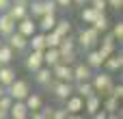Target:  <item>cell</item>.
I'll return each instance as SVG.
<instances>
[{"mask_svg": "<svg viewBox=\"0 0 123 119\" xmlns=\"http://www.w3.org/2000/svg\"><path fill=\"white\" fill-rule=\"evenodd\" d=\"M97 43H99V33L93 26H86L76 35V46H80L84 52L91 50V48H97Z\"/></svg>", "mask_w": 123, "mask_h": 119, "instance_id": "cell-1", "label": "cell"}, {"mask_svg": "<svg viewBox=\"0 0 123 119\" xmlns=\"http://www.w3.org/2000/svg\"><path fill=\"white\" fill-rule=\"evenodd\" d=\"M91 85H93V91L99 95V98H106V95H110V89H112V76L106 72V74H93L91 76Z\"/></svg>", "mask_w": 123, "mask_h": 119, "instance_id": "cell-2", "label": "cell"}, {"mask_svg": "<svg viewBox=\"0 0 123 119\" xmlns=\"http://www.w3.org/2000/svg\"><path fill=\"white\" fill-rule=\"evenodd\" d=\"M45 89H50V91L54 93V98H56V100L65 102V100L74 93V82H65V80H56V78H52V80L48 82V87H45Z\"/></svg>", "mask_w": 123, "mask_h": 119, "instance_id": "cell-3", "label": "cell"}, {"mask_svg": "<svg viewBox=\"0 0 123 119\" xmlns=\"http://www.w3.org/2000/svg\"><path fill=\"white\" fill-rule=\"evenodd\" d=\"M4 91H6L13 100H24V98L30 93V82H28V80H22V78H15Z\"/></svg>", "mask_w": 123, "mask_h": 119, "instance_id": "cell-4", "label": "cell"}, {"mask_svg": "<svg viewBox=\"0 0 123 119\" xmlns=\"http://www.w3.org/2000/svg\"><path fill=\"white\" fill-rule=\"evenodd\" d=\"M52 78L56 80H65V82H74V67L58 61L56 65H52Z\"/></svg>", "mask_w": 123, "mask_h": 119, "instance_id": "cell-5", "label": "cell"}, {"mask_svg": "<svg viewBox=\"0 0 123 119\" xmlns=\"http://www.w3.org/2000/svg\"><path fill=\"white\" fill-rule=\"evenodd\" d=\"M43 65V50H30L28 54H26V59H24V67H26V72H37L39 67Z\"/></svg>", "mask_w": 123, "mask_h": 119, "instance_id": "cell-6", "label": "cell"}, {"mask_svg": "<svg viewBox=\"0 0 123 119\" xmlns=\"http://www.w3.org/2000/svg\"><path fill=\"white\" fill-rule=\"evenodd\" d=\"M4 41H6L15 52H26V50H28V37H24V35H22V33H17V30H13Z\"/></svg>", "mask_w": 123, "mask_h": 119, "instance_id": "cell-7", "label": "cell"}, {"mask_svg": "<svg viewBox=\"0 0 123 119\" xmlns=\"http://www.w3.org/2000/svg\"><path fill=\"white\" fill-rule=\"evenodd\" d=\"M15 24H17V22H15L6 11H2V13H0V37H2V41H4L13 30H15Z\"/></svg>", "mask_w": 123, "mask_h": 119, "instance_id": "cell-8", "label": "cell"}, {"mask_svg": "<svg viewBox=\"0 0 123 119\" xmlns=\"http://www.w3.org/2000/svg\"><path fill=\"white\" fill-rule=\"evenodd\" d=\"M15 30L22 33L24 37H30L32 33H37V24H35V20H32L30 15H26V17H22V20L15 24Z\"/></svg>", "mask_w": 123, "mask_h": 119, "instance_id": "cell-9", "label": "cell"}, {"mask_svg": "<svg viewBox=\"0 0 123 119\" xmlns=\"http://www.w3.org/2000/svg\"><path fill=\"white\" fill-rule=\"evenodd\" d=\"M28 115H30V111L26 108L24 100H13V104H11V108H9V117H13V119H26Z\"/></svg>", "mask_w": 123, "mask_h": 119, "instance_id": "cell-10", "label": "cell"}, {"mask_svg": "<svg viewBox=\"0 0 123 119\" xmlns=\"http://www.w3.org/2000/svg\"><path fill=\"white\" fill-rule=\"evenodd\" d=\"M71 67H74V82H76V80H91L93 69L86 65V61H84V63H74Z\"/></svg>", "mask_w": 123, "mask_h": 119, "instance_id": "cell-11", "label": "cell"}, {"mask_svg": "<svg viewBox=\"0 0 123 119\" xmlns=\"http://www.w3.org/2000/svg\"><path fill=\"white\" fill-rule=\"evenodd\" d=\"M32 78H35V82H37V85H41V87H48V82L52 80V67H48V65H41L37 72H32Z\"/></svg>", "mask_w": 123, "mask_h": 119, "instance_id": "cell-12", "label": "cell"}, {"mask_svg": "<svg viewBox=\"0 0 123 119\" xmlns=\"http://www.w3.org/2000/svg\"><path fill=\"white\" fill-rule=\"evenodd\" d=\"M104 67L108 69V74H115V72H121L123 67V54H110L108 59H104Z\"/></svg>", "mask_w": 123, "mask_h": 119, "instance_id": "cell-13", "label": "cell"}, {"mask_svg": "<svg viewBox=\"0 0 123 119\" xmlns=\"http://www.w3.org/2000/svg\"><path fill=\"white\" fill-rule=\"evenodd\" d=\"M65 108H67V113H80L84 108V98H80L78 93H71L65 100Z\"/></svg>", "mask_w": 123, "mask_h": 119, "instance_id": "cell-14", "label": "cell"}, {"mask_svg": "<svg viewBox=\"0 0 123 119\" xmlns=\"http://www.w3.org/2000/svg\"><path fill=\"white\" fill-rule=\"evenodd\" d=\"M15 76H17V74H15V67H13L11 63H9V65H0V85H2L4 89L15 80Z\"/></svg>", "mask_w": 123, "mask_h": 119, "instance_id": "cell-15", "label": "cell"}, {"mask_svg": "<svg viewBox=\"0 0 123 119\" xmlns=\"http://www.w3.org/2000/svg\"><path fill=\"white\" fill-rule=\"evenodd\" d=\"M56 13H43L41 17H39V24H37V30H41V33H48V30H52L54 28V24H56Z\"/></svg>", "mask_w": 123, "mask_h": 119, "instance_id": "cell-16", "label": "cell"}, {"mask_svg": "<svg viewBox=\"0 0 123 119\" xmlns=\"http://www.w3.org/2000/svg\"><path fill=\"white\" fill-rule=\"evenodd\" d=\"M86 65H89L91 69H99V67L104 65V56L99 54V50H97V48L86 50Z\"/></svg>", "mask_w": 123, "mask_h": 119, "instance_id": "cell-17", "label": "cell"}, {"mask_svg": "<svg viewBox=\"0 0 123 119\" xmlns=\"http://www.w3.org/2000/svg\"><path fill=\"white\" fill-rule=\"evenodd\" d=\"M99 43H102V46H99L97 50H99V54H102L104 59H108L110 54H115V43H117V41H115L112 35H106L104 41H99Z\"/></svg>", "mask_w": 123, "mask_h": 119, "instance_id": "cell-18", "label": "cell"}, {"mask_svg": "<svg viewBox=\"0 0 123 119\" xmlns=\"http://www.w3.org/2000/svg\"><path fill=\"white\" fill-rule=\"evenodd\" d=\"M28 48H30V50H45V35H43L41 30L32 33V35L28 37Z\"/></svg>", "mask_w": 123, "mask_h": 119, "instance_id": "cell-19", "label": "cell"}, {"mask_svg": "<svg viewBox=\"0 0 123 119\" xmlns=\"http://www.w3.org/2000/svg\"><path fill=\"white\" fill-rule=\"evenodd\" d=\"M13 59H15V50L6 41H2L0 43V65H9V63H13Z\"/></svg>", "mask_w": 123, "mask_h": 119, "instance_id": "cell-20", "label": "cell"}, {"mask_svg": "<svg viewBox=\"0 0 123 119\" xmlns=\"http://www.w3.org/2000/svg\"><path fill=\"white\" fill-rule=\"evenodd\" d=\"M58 61H61V52H58V48H45V50H43V65L52 67V65H56Z\"/></svg>", "mask_w": 123, "mask_h": 119, "instance_id": "cell-21", "label": "cell"}, {"mask_svg": "<svg viewBox=\"0 0 123 119\" xmlns=\"http://www.w3.org/2000/svg\"><path fill=\"white\" fill-rule=\"evenodd\" d=\"M97 108H102V98H99L97 93H93V95L84 98V108H82V111H86L89 115H93Z\"/></svg>", "mask_w": 123, "mask_h": 119, "instance_id": "cell-22", "label": "cell"}, {"mask_svg": "<svg viewBox=\"0 0 123 119\" xmlns=\"http://www.w3.org/2000/svg\"><path fill=\"white\" fill-rule=\"evenodd\" d=\"M91 26L102 35V33H106V30L110 28V20H108V17H106V13L102 11V13H97V17L93 20V24H91Z\"/></svg>", "mask_w": 123, "mask_h": 119, "instance_id": "cell-23", "label": "cell"}, {"mask_svg": "<svg viewBox=\"0 0 123 119\" xmlns=\"http://www.w3.org/2000/svg\"><path fill=\"white\" fill-rule=\"evenodd\" d=\"M43 13H45V11H43V2H41V0H28V15H30L32 20H39Z\"/></svg>", "mask_w": 123, "mask_h": 119, "instance_id": "cell-24", "label": "cell"}, {"mask_svg": "<svg viewBox=\"0 0 123 119\" xmlns=\"http://www.w3.org/2000/svg\"><path fill=\"white\" fill-rule=\"evenodd\" d=\"M102 108H104L106 113L115 115V113L119 111V100H117V98H112V95H106V98H104V102H102Z\"/></svg>", "mask_w": 123, "mask_h": 119, "instance_id": "cell-25", "label": "cell"}, {"mask_svg": "<svg viewBox=\"0 0 123 119\" xmlns=\"http://www.w3.org/2000/svg\"><path fill=\"white\" fill-rule=\"evenodd\" d=\"M54 33H58L61 37H65V35H69L71 33V22L69 20H56V24H54V28H52Z\"/></svg>", "mask_w": 123, "mask_h": 119, "instance_id": "cell-26", "label": "cell"}, {"mask_svg": "<svg viewBox=\"0 0 123 119\" xmlns=\"http://www.w3.org/2000/svg\"><path fill=\"white\" fill-rule=\"evenodd\" d=\"M69 50H76V37L65 35V37L61 39V43H58V52L63 54V52H69Z\"/></svg>", "mask_w": 123, "mask_h": 119, "instance_id": "cell-27", "label": "cell"}, {"mask_svg": "<svg viewBox=\"0 0 123 119\" xmlns=\"http://www.w3.org/2000/svg\"><path fill=\"white\" fill-rule=\"evenodd\" d=\"M97 13H102V11H97V9H93V7H84V9L80 11V17H82L84 24H93V20L97 17Z\"/></svg>", "mask_w": 123, "mask_h": 119, "instance_id": "cell-28", "label": "cell"}, {"mask_svg": "<svg viewBox=\"0 0 123 119\" xmlns=\"http://www.w3.org/2000/svg\"><path fill=\"white\" fill-rule=\"evenodd\" d=\"M45 35V48H58V43H61V35L58 33H54V30H48V33H43Z\"/></svg>", "mask_w": 123, "mask_h": 119, "instance_id": "cell-29", "label": "cell"}, {"mask_svg": "<svg viewBox=\"0 0 123 119\" xmlns=\"http://www.w3.org/2000/svg\"><path fill=\"white\" fill-rule=\"evenodd\" d=\"M61 61H63V63H67V65H74V63L78 61V52H76V50L63 52V54H61Z\"/></svg>", "mask_w": 123, "mask_h": 119, "instance_id": "cell-30", "label": "cell"}, {"mask_svg": "<svg viewBox=\"0 0 123 119\" xmlns=\"http://www.w3.org/2000/svg\"><path fill=\"white\" fill-rule=\"evenodd\" d=\"M110 35L115 37V41H123V22H117L112 26V33Z\"/></svg>", "mask_w": 123, "mask_h": 119, "instance_id": "cell-31", "label": "cell"}, {"mask_svg": "<svg viewBox=\"0 0 123 119\" xmlns=\"http://www.w3.org/2000/svg\"><path fill=\"white\" fill-rule=\"evenodd\" d=\"M41 2H43V11L45 13H56V9H58L56 0H41Z\"/></svg>", "mask_w": 123, "mask_h": 119, "instance_id": "cell-32", "label": "cell"}, {"mask_svg": "<svg viewBox=\"0 0 123 119\" xmlns=\"http://www.w3.org/2000/svg\"><path fill=\"white\" fill-rule=\"evenodd\" d=\"M52 117L54 119H67L69 113H67V108H52Z\"/></svg>", "mask_w": 123, "mask_h": 119, "instance_id": "cell-33", "label": "cell"}, {"mask_svg": "<svg viewBox=\"0 0 123 119\" xmlns=\"http://www.w3.org/2000/svg\"><path fill=\"white\" fill-rule=\"evenodd\" d=\"M110 95H112V98H117V100H121V98H123V85H112Z\"/></svg>", "mask_w": 123, "mask_h": 119, "instance_id": "cell-34", "label": "cell"}, {"mask_svg": "<svg viewBox=\"0 0 123 119\" xmlns=\"http://www.w3.org/2000/svg\"><path fill=\"white\" fill-rule=\"evenodd\" d=\"M108 2V7H112L115 11H121L123 9V0H106Z\"/></svg>", "mask_w": 123, "mask_h": 119, "instance_id": "cell-35", "label": "cell"}, {"mask_svg": "<svg viewBox=\"0 0 123 119\" xmlns=\"http://www.w3.org/2000/svg\"><path fill=\"white\" fill-rule=\"evenodd\" d=\"M39 111H41V113H39V115H41V119H48V117H52V108H50V106H41Z\"/></svg>", "mask_w": 123, "mask_h": 119, "instance_id": "cell-36", "label": "cell"}, {"mask_svg": "<svg viewBox=\"0 0 123 119\" xmlns=\"http://www.w3.org/2000/svg\"><path fill=\"white\" fill-rule=\"evenodd\" d=\"M71 4H74L71 0H56V7H58V9H69Z\"/></svg>", "mask_w": 123, "mask_h": 119, "instance_id": "cell-37", "label": "cell"}, {"mask_svg": "<svg viewBox=\"0 0 123 119\" xmlns=\"http://www.w3.org/2000/svg\"><path fill=\"white\" fill-rule=\"evenodd\" d=\"M9 4H11V0H0V13H2V11H6V9H9Z\"/></svg>", "mask_w": 123, "mask_h": 119, "instance_id": "cell-38", "label": "cell"}, {"mask_svg": "<svg viewBox=\"0 0 123 119\" xmlns=\"http://www.w3.org/2000/svg\"><path fill=\"white\" fill-rule=\"evenodd\" d=\"M71 2H74V4H78V7H84L89 0H71Z\"/></svg>", "mask_w": 123, "mask_h": 119, "instance_id": "cell-39", "label": "cell"}, {"mask_svg": "<svg viewBox=\"0 0 123 119\" xmlns=\"http://www.w3.org/2000/svg\"><path fill=\"white\" fill-rule=\"evenodd\" d=\"M4 117H9V113H6V111H2V108H0V119H4Z\"/></svg>", "mask_w": 123, "mask_h": 119, "instance_id": "cell-40", "label": "cell"}, {"mask_svg": "<svg viewBox=\"0 0 123 119\" xmlns=\"http://www.w3.org/2000/svg\"><path fill=\"white\" fill-rule=\"evenodd\" d=\"M2 93H4V87H2V85H0V95H2Z\"/></svg>", "mask_w": 123, "mask_h": 119, "instance_id": "cell-41", "label": "cell"}, {"mask_svg": "<svg viewBox=\"0 0 123 119\" xmlns=\"http://www.w3.org/2000/svg\"><path fill=\"white\" fill-rule=\"evenodd\" d=\"M0 43H2V37H0Z\"/></svg>", "mask_w": 123, "mask_h": 119, "instance_id": "cell-42", "label": "cell"}]
</instances>
